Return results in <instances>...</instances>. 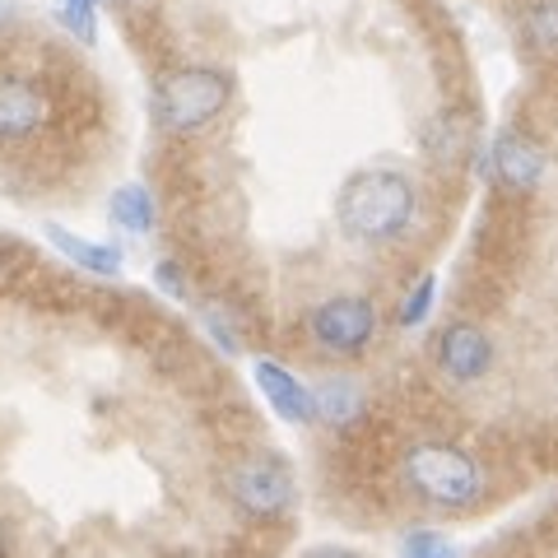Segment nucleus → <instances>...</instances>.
Returning <instances> with one entry per match:
<instances>
[{
    "instance_id": "18",
    "label": "nucleus",
    "mask_w": 558,
    "mask_h": 558,
    "mask_svg": "<svg viewBox=\"0 0 558 558\" xmlns=\"http://www.w3.org/2000/svg\"><path fill=\"white\" fill-rule=\"evenodd\" d=\"M154 279H159L163 293H172V299H182V293H186V284H182V275H178V266H172V260H163V266L154 270Z\"/></svg>"
},
{
    "instance_id": "1",
    "label": "nucleus",
    "mask_w": 558,
    "mask_h": 558,
    "mask_svg": "<svg viewBox=\"0 0 558 558\" xmlns=\"http://www.w3.org/2000/svg\"><path fill=\"white\" fill-rule=\"evenodd\" d=\"M414 209H418V191L405 172H396V168L354 172V178L340 186V201H336L340 229L354 242H368V247L405 233Z\"/></svg>"
},
{
    "instance_id": "4",
    "label": "nucleus",
    "mask_w": 558,
    "mask_h": 558,
    "mask_svg": "<svg viewBox=\"0 0 558 558\" xmlns=\"http://www.w3.org/2000/svg\"><path fill=\"white\" fill-rule=\"evenodd\" d=\"M229 494L247 517L270 521V517H284L293 508L299 488H293V475H289L284 461L260 451V457H247L229 470Z\"/></svg>"
},
{
    "instance_id": "7",
    "label": "nucleus",
    "mask_w": 558,
    "mask_h": 558,
    "mask_svg": "<svg viewBox=\"0 0 558 558\" xmlns=\"http://www.w3.org/2000/svg\"><path fill=\"white\" fill-rule=\"evenodd\" d=\"M488 168L502 178V186L512 191H535L539 178H545V149L535 145L531 135L502 131L494 145H488Z\"/></svg>"
},
{
    "instance_id": "21",
    "label": "nucleus",
    "mask_w": 558,
    "mask_h": 558,
    "mask_svg": "<svg viewBox=\"0 0 558 558\" xmlns=\"http://www.w3.org/2000/svg\"><path fill=\"white\" fill-rule=\"evenodd\" d=\"M112 5H135V0H112Z\"/></svg>"
},
{
    "instance_id": "8",
    "label": "nucleus",
    "mask_w": 558,
    "mask_h": 558,
    "mask_svg": "<svg viewBox=\"0 0 558 558\" xmlns=\"http://www.w3.org/2000/svg\"><path fill=\"white\" fill-rule=\"evenodd\" d=\"M256 387L260 396L270 400V410L284 418V424H312V387H303L299 377H293L284 363H275V359H256Z\"/></svg>"
},
{
    "instance_id": "12",
    "label": "nucleus",
    "mask_w": 558,
    "mask_h": 558,
    "mask_svg": "<svg viewBox=\"0 0 558 558\" xmlns=\"http://www.w3.org/2000/svg\"><path fill=\"white\" fill-rule=\"evenodd\" d=\"M521 38H526L531 57L558 61V0H526L521 5Z\"/></svg>"
},
{
    "instance_id": "6",
    "label": "nucleus",
    "mask_w": 558,
    "mask_h": 558,
    "mask_svg": "<svg viewBox=\"0 0 558 558\" xmlns=\"http://www.w3.org/2000/svg\"><path fill=\"white\" fill-rule=\"evenodd\" d=\"M438 368L451 381L470 387V381L488 377V368H494V340L475 322H451L438 336Z\"/></svg>"
},
{
    "instance_id": "13",
    "label": "nucleus",
    "mask_w": 558,
    "mask_h": 558,
    "mask_svg": "<svg viewBox=\"0 0 558 558\" xmlns=\"http://www.w3.org/2000/svg\"><path fill=\"white\" fill-rule=\"evenodd\" d=\"M112 223L126 233H149L154 229V196L140 182H126L112 191Z\"/></svg>"
},
{
    "instance_id": "11",
    "label": "nucleus",
    "mask_w": 558,
    "mask_h": 558,
    "mask_svg": "<svg viewBox=\"0 0 558 558\" xmlns=\"http://www.w3.org/2000/svg\"><path fill=\"white\" fill-rule=\"evenodd\" d=\"M47 238L57 252H65V260H75L89 275H121V252L108 247V242H89V238L61 229V223H47Z\"/></svg>"
},
{
    "instance_id": "22",
    "label": "nucleus",
    "mask_w": 558,
    "mask_h": 558,
    "mask_svg": "<svg viewBox=\"0 0 558 558\" xmlns=\"http://www.w3.org/2000/svg\"><path fill=\"white\" fill-rule=\"evenodd\" d=\"M0 270H5V256H0Z\"/></svg>"
},
{
    "instance_id": "17",
    "label": "nucleus",
    "mask_w": 558,
    "mask_h": 558,
    "mask_svg": "<svg viewBox=\"0 0 558 558\" xmlns=\"http://www.w3.org/2000/svg\"><path fill=\"white\" fill-rule=\"evenodd\" d=\"M61 14L75 38H84V43L98 38V0H61Z\"/></svg>"
},
{
    "instance_id": "14",
    "label": "nucleus",
    "mask_w": 558,
    "mask_h": 558,
    "mask_svg": "<svg viewBox=\"0 0 558 558\" xmlns=\"http://www.w3.org/2000/svg\"><path fill=\"white\" fill-rule=\"evenodd\" d=\"M424 145H428L433 159L451 168V163H457L461 154H465V126H461V117H447V112H442V117L428 126V140H424Z\"/></svg>"
},
{
    "instance_id": "10",
    "label": "nucleus",
    "mask_w": 558,
    "mask_h": 558,
    "mask_svg": "<svg viewBox=\"0 0 558 558\" xmlns=\"http://www.w3.org/2000/svg\"><path fill=\"white\" fill-rule=\"evenodd\" d=\"M312 414L330 428H349L363 414V387L354 377H326L312 387Z\"/></svg>"
},
{
    "instance_id": "16",
    "label": "nucleus",
    "mask_w": 558,
    "mask_h": 558,
    "mask_svg": "<svg viewBox=\"0 0 558 558\" xmlns=\"http://www.w3.org/2000/svg\"><path fill=\"white\" fill-rule=\"evenodd\" d=\"M433 299H438V279H433V275H424V279H418V284L410 289V299L405 303H400V326H418V322H428V312H433Z\"/></svg>"
},
{
    "instance_id": "15",
    "label": "nucleus",
    "mask_w": 558,
    "mask_h": 558,
    "mask_svg": "<svg viewBox=\"0 0 558 558\" xmlns=\"http://www.w3.org/2000/svg\"><path fill=\"white\" fill-rule=\"evenodd\" d=\"M400 558H461V554L438 531H410L405 539H400Z\"/></svg>"
},
{
    "instance_id": "20",
    "label": "nucleus",
    "mask_w": 558,
    "mask_h": 558,
    "mask_svg": "<svg viewBox=\"0 0 558 558\" xmlns=\"http://www.w3.org/2000/svg\"><path fill=\"white\" fill-rule=\"evenodd\" d=\"M0 558H5V531H0Z\"/></svg>"
},
{
    "instance_id": "19",
    "label": "nucleus",
    "mask_w": 558,
    "mask_h": 558,
    "mask_svg": "<svg viewBox=\"0 0 558 558\" xmlns=\"http://www.w3.org/2000/svg\"><path fill=\"white\" fill-rule=\"evenodd\" d=\"M307 558H359V554H349V549H317V554H307Z\"/></svg>"
},
{
    "instance_id": "9",
    "label": "nucleus",
    "mask_w": 558,
    "mask_h": 558,
    "mask_svg": "<svg viewBox=\"0 0 558 558\" xmlns=\"http://www.w3.org/2000/svg\"><path fill=\"white\" fill-rule=\"evenodd\" d=\"M47 121V94L28 80H0V140H28Z\"/></svg>"
},
{
    "instance_id": "5",
    "label": "nucleus",
    "mask_w": 558,
    "mask_h": 558,
    "mask_svg": "<svg viewBox=\"0 0 558 558\" xmlns=\"http://www.w3.org/2000/svg\"><path fill=\"white\" fill-rule=\"evenodd\" d=\"M307 330L326 354H363L377 336V307L368 299H354V293H340V299H326L312 307Z\"/></svg>"
},
{
    "instance_id": "3",
    "label": "nucleus",
    "mask_w": 558,
    "mask_h": 558,
    "mask_svg": "<svg viewBox=\"0 0 558 558\" xmlns=\"http://www.w3.org/2000/svg\"><path fill=\"white\" fill-rule=\"evenodd\" d=\"M405 484L433 508H470L484 488V475L470 451L457 442H414L405 451Z\"/></svg>"
},
{
    "instance_id": "2",
    "label": "nucleus",
    "mask_w": 558,
    "mask_h": 558,
    "mask_svg": "<svg viewBox=\"0 0 558 558\" xmlns=\"http://www.w3.org/2000/svg\"><path fill=\"white\" fill-rule=\"evenodd\" d=\"M233 98V80L215 65H182L154 84V121L168 135H191L209 126Z\"/></svg>"
}]
</instances>
